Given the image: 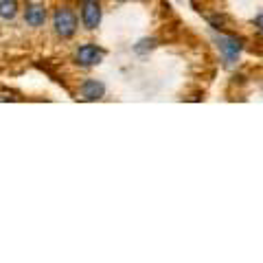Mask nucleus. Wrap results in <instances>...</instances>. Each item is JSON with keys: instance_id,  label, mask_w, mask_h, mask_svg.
I'll return each instance as SVG.
<instances>
[{"instance_id": "f257e3e1", "label": "nucleus", "mask_w": 263, "mask_h": 263, "mask_svg": "<svg viewBox=\"0 0 263 263\" xmlns=\"http://www.w3.org/2000/svg\"><path fill=\"white\" fill-rule=\"evenodd\" d=\"M53 24H55L57 35H62V37H70V35H75V31H77V18H75V13H72L70 9H66V7H62V9L55 11Z\"/></svg>"}, {"instance_id": "f03ea898", "label": "nucleus", "mask_w": 263, "mask_h": 263, "mask_svg": "<svg viewBox=\"0 0 263 263\" xmlns=\"http://www.w3.org/2000/svg\"><path fill=\"white\" fill-rule=\"evenodd\" d=\"M81 20H84L86 29H97L101 22V5L97 0H86L81 5Z\"/></svg>"}, {"instance_id": "7ed1b4c3", "label": "nucleus", "mask_w": 263, "mask_h": 263, "mask_svg": "<svg viewBox=\"0 0 263 263\" xmlns=\"http://www.w3.org/2000/svg\"><path fill=\"white\" fill-rule=\"evenodd\" d=\"M77 62L81 64V66H95V64H99L103 60V51L101 48H97L95 44H84V46H79L77 48Z\"/></svg>"}, {"instance_id": "20e7f679", "label": "nucleus", "mask_w": 263, "mask_h": 263, "mask_svg": "<svg viewBox=\"0 0 263 263\" xmlns=\"http://www.w3.org/2000/svg\"><path fill=\"white\" fill-rule=\"evenodd\" d=\"M105 92V88L101 81H97V79H88L81 84V97L86 99V101H97V99H101Z\"/></svg>"}, {"instance_id": "39448f33", "label": "nucleus", "mask_w": 263, "mask_h": 263, "mask_svg": "<svg viewBox=\"0 0 263 263\" xmlns=\"http://www.w3.org/2000/svg\"><path fill=\"white\" fill-rule=\"evenodd\" d=\"M24 20L31 27H42L46 22V9L42 5H29L27 9H24Z\"/></svg>"}, {"instance_id": "423d86ee", "label": "nucleus", "mask_w": 263, "mask_h": 263, "mask_svg": "<svg viewBox=\"0 0 263 263\" xmlns=\"http://www.w3.org/2000/svg\"><path fill=\"white\" fill-rule=\"evenodd\" d=\"M219 48H221V53L226 55L228 64H233L237 53L241 51V44H239V40H235V37H219Z\"/></svg>"}, {"instance_id": "0eeeda50", "label": "nucleus", "mask_w": 263, "mask_h": 263, "mask_svg": "<svg viewBox=\"0 0 263 263\" xmlns=\"http://www.w3.org/2000/svg\"><path fill=\"white\" fill-rule=\"evenodd\" d=\"M18 13V3L15 0H0V18L9 20Z\"/></svg>"}, {"instance_id": "6e6552de", "label": "nucleus", "mask_w": 263, "mask_h": 263, "mask_svg": "<svg viewBox=\"0 0 263 263\" xmlns=\"http://www.w3.org/2000/svg\"><path fill=\"white\" fill-rule=\"evenodd\" d=\"M13 95L11 92H0V101H13Z\"/></svg>"}, {"instance_id": "1a4fd4ad", "label": "nucleus", "mask_w": 263, "mask_h": 263, "mask_svg": "<svg viewBox=\"0 0 263 263\" xmlns=\"http://www.w3.org/2000/svg\"><path fill=\"white\" fill-rule=\"evenodd\" d=\"M259 24H261V29H263V18H259Z\"/></svg>"}]
</instances>
